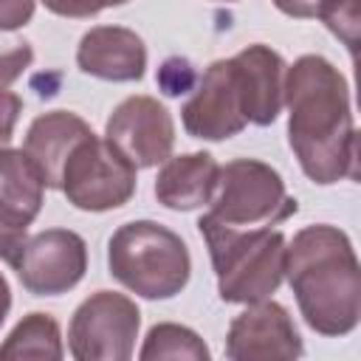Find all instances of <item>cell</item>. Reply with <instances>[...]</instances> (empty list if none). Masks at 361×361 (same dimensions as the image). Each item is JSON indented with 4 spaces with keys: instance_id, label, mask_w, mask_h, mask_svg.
<instances>
[{
    "instance_id": "cell-1",
    "label": "cell",
    "mask_w": 361,
    "mask_h": 361,
    "mask_svg": "<svg viewBox=\"0 0 361 361\" xmlns=\"http://www.w3.org/2000/svg\"><path fill=\"white\" fill-rule=\"evenodd\" d=\"M288 144L302 172L319 183L358 178V133L344 73L322 54H305L285 73Z\"/></svg>"
},
{
    "instance_id": "cell-2",
    "label": "cell",
    "mask_w": 361,
    "mask_h": 361,
    "mask_svg": "<svg viewBox=\"0 0 361 361\" xmlns=\"http://www.w3.org/2000/svg\"><path fill=\"white\" fill-rule=\"evenodd\" d=\"M285 279L299 313L319 336H347L361 319V265L338 226L313 223L285 248Z\"/></svg>"
},
{
    "instance_id": "cell-3",
    "label": "cell",
    "mask_w": 361,
    "mask_h": 361,
    "mask_svg": "<svg viewBox=\"0 0 361 361\" xmlns=\"http://www.w3.org/2000/svg\"><path fill=\"white\" fill-rule=\"evenodd\" d=\"M217 276V293L228 305L271 299L285 279L288 240L276 228H226L206 214L197 220Z\"/></svg>"
},
{
    "instance_id": "cell-4",
    "label": "cell",
    "mask_w": 361,
    "mask_h": 361,
    "mask_svg": "<svg viewBox=\"0 0 361 361\" xmlns=\"http://www.w3.org/2000/svg\"><path fill=\"white\" fill-rule=\"evenodd\" d=\"M107 268L141 299H172L192 276V257L180 234L155 220H130L107 240Z\"/></svg>"
},
{
    "instance_id": "cell-5",
    "label": "cell",
    "mask_w": 361,
    "mask_h": 361,
    "mask_svg": "<svg viewBox=\"0 0 361 361\" xmlns=\"http://www.w3.org/2000/svg\"><path fill=\"white\" fill-rule=\"evenodd\" d=\"M299 212L282 175L257 158H234L220 166L217 192L206 217L226 228H268Z\"/></svg>"
},
{
    "instance_id": "cell-6",
    "label": "cell",
    "mask_w": 361,
    "mask_h": 361,
    "mask_svg": "<svg viewBox=\"0 0 361 361\" xmlns=\"http://www.w3.org/2000/svg\"><path fill=\"white\" fill-rule=\"evenodd\" d=\"M135 166L102 135H85L68 155L59 178V192L82 212L121 209L138 186Z\"/></svg>"
},
{
    "instance_id": "cell-7",
    "label": "cell",
    "mask_w": 361,
    "mask_h": 361,
    "mask_svg": "<svg viewBox=\"0 0 361 361\" xmlns=\"http://www.w3.org/2000/svg\"><path fill=\"white\" fill-rule=\"evenodd\" d=\"M141 327L138 305L116 290L90 293L71 316L68 350L76 361H127Z\"/></svg>"
},
{
    "instance_id": "cell-8",
    "label": "cell",
    "mask_w": 361,
    "mask_h": 361,
    "mask_svg": "<svg viewBox=\"0 0 361 361\" xmlns=\"http://www.w3.org/2000/svg\"><path fill=\"white\" fill-rule=\"evenodd\" d=\"M195 93L180 107L183 130L200 141H226L248 127L243 110V90L231 59H214L197 76Z\"/></svg>"
},
{
    "instance_id": "cell-9",
    "label": "cell",
    "mask_w": 361,
    "mask_h": 361,
    "mask_svg": "<svg viewBox=\"0 0 361 361\" xmlns=\"http://www.w3.org/2000/svg\"><path fill=\"white\" fill-rule=\"evenodd\" d=\"M104 138L135 166L149 169L164 164L175 147L172 113L152 96H127L104 124Z\"/></svg>"
},
{
    "instance_id": "cell-10",
    "label": "cell",
    "mask_w": 361,
    "mask_h": 361,
    "mask_svg": "<svg viewBox=\"0 0 361 361\" xmlns=\"http://www.w3.org/2000/svg\"><path fill=\"white\" fill-rule=\"evenodd\" d=\"M14 271L31 296L68 293L87 271V243L71 228H45L25 240Z\"/></svg>"
},
{
    "instance_id": "cell-11",
    "label": "cell",
    "mask_w": 361,
    "mask_h": 361,
    "mask_svg": "<svg viewBox=\"0 0 361 361\" xmlns=\"http://www.w3.org/2000/svg\"><path fill=\"white\" fill-rule=\"evenodd\" d=\"M305 353L302 336L285 305L274 299L251 302L237 313L226 333V355L231 361H268L299 358Z\"/></svg>"
},
{
    "instance_id": "cell-12",
    "label": "cell",
    "mask_w": 361,
    "mask_h": 361,
    "mask_svg": "<svg viewBox=\"0 0 361 361\" xmlns=\"http://www.w3.org/2000/svg\"><path fill=\"white\" fill-rule=\"evenodd\" d=\"M243 90V110L248 124L268 127L285 107V73L288 62L271 45L254 42L231 56Z\"/></svg>"
},
{
    "instance_id": "cell-13",
    "label": "cell",
    "mask_w": 361,
    "mask_h": 361,
    "mask_svg": "<svg viewBox=\"0 0 361 361\" xmlns=\"http://www.w3.org/2000/svg\"><path fill=\"white\" fill-rule=\"evenodd\" d=\"M82 73L104 82H138L147 71L144 39L124 25H96L82 34L76 48Z\"/></svg>"
},
{
    "instance_id": "cell-14",
    "label": "cell",
    "mask_w": 361,
    "mask_h": 361,
    "mask_svg": "<svg viewBox=\"0 0 361 361\" xmlns=\"http://www.w3.org/2000/svg\"><path fill=\"white\" fill-rule=\"evenodd\" d=\"M90 133H93L90 124L71 110H51V113L37 116L28 124L23 152L39 172L45 189H59V178H62V166L68 155Z\"/></svg>"
},
{
    "instance_id": "cell-15",
    "label": "cell",
    "mask_w": 361,
    "mask_h": 361,
    "mask_svg": "<svg viewBox=\"0 0 361 361\" xmlns=\"http://www.w3.org/2000/svg\"><path fill=\"white\" fill-rule=\"evenodd\" d=\"M220 180V164L212 152L169 155L155 178V200L172 212H192L209 206Z\"/></svg>"
},
{
    "instance_id": "cell-16",
    "label": "cell",
    "mask_w": 361,
    "mask_h": 361,
    "mask_svg": "<svg viewBox=\"0 0 361 361\" xmlns=\"http://www.w3.org/2000/svg\"><path fill=\"white\" fill-rule=\"evenodd\" d=\"M45 183L23 149H0V223L28 231L42 209Z\"/></svg>"
},
{
    "instance_id": "cell-17",
    "label": "cell",
    "mask_w": 361,
    "mask_h": 361,
    "mask_svg": "<svg viewBox=\"0 0 361 361\" xmlns=\"http://www.w3.org/2000/svg\"><path fill=\"white\" fill-rule=\"evenodd\" d=\"M65 355L62 347V330L59 322L51 313L34 310L23 316L14 330L6 336L0 344V358L3 361H23V358H37V361H56Z\"/></svg>"
},
{
    "instance_id": "cell-18",
    "label": "cell",
    "mask_w": 361,
    "mask_h": 361,
    "mask_svg": "<svg viewBox=\"0 0 361 361\" xmlns=\"http://www.w3.org/2000/svg\"><path fill=\"white\" fill-rule=\"evenodd\" d=\"M209 347L203 344V338L186 327V324H175V322H158L149 327L138 358L141 361H155V358H192V361H209Z\"/></svg>"
},
{
    "instance_id": "cell-19",
    "label": "cell",
    "mask_w": 361,
    "mask_h": 361,
    "mask_svg": "<svg viewBox=\"0 0 361 361\" xmlns=\"http://www.w3.org/2000/svg\"><path fill=\"white\" fill-rule=\"evenodd\" d=\"M316 17L327 25L333 37H338L350 54L358 48V25H361V0H322Z\"/></svg>"
},
{
    "instance_id": "cell-20",
    "label": "cell",
    "mask_w": 361,
    "mask_h": 361,
    "mask_svg": "<svg viewBox=\"0 0 361 361\" xmlns=\"http://www.w3.org/2000/svg\"><path fill=\"white\" fill-rule=\"evenodd\" d=\"M34 62L31 42L11 37V31H0V93H6Z\"/></svg>"
},
{
    "instance_id": "cell-21",
    "label": "cell",
    "mask_w": 361,
    "mask_h": 361,
    "mask_svg": "<svg viewBox=\"0 0 361 361\" xmlns=\"http://www.w3.org/2000/svg\"><path fill=\"white\" fill-rule=\"evenodd\" d=\"M197 85V71L183 56H169L158 68V87L164 96H183Z\"/></svg>"
},
{
    "instance_id": "cell-22",
    "label": "cell",
    "mask_w": 361,
    "mask_h": 361,
    "mask_svg": "<svg viewBox=\"0 0 361 361\" xmlns=\"http://www.w3.org/2000/svg\"><path fill=\"white\" fill-rule=\"evenodd\" d=\"M127 0H42V6L56 14V17H73V20H85V17H96L110 6H124Z\"/></svg>"
},
{
    "instance_id": "cell-23",
    "label": "cell",
    "mask_w": 361,
    "mask_h": 361,
    "mask_svg": "<svg viewBox=\"0 0 361 361\" xmlns=\"http://www.w3.org/2000/svg\"><path fill=\"white\" fill-rule=\"evenodd\" d=\"M20 113H23V99L11 90L0 93V149H6L11 144Z\"/></svg>"
},
{
    "instance_id": "cell-24",
    "label": "cell",
    "mask_w": 361,
    "mask_h": 361,
    "mask_svg": "<svg viewBox=\"0 0 361 361\" xmlns=\"http://www.w3.org/2000/svg\"><path fill=\"white\" fill-rule=\"evenodd\" d=\"M34 17V0H0V31H17Z\"/></svg>"
},
{
    "instance_id": "cell-25",
    "label": "cell",
    "mask_w": 361,
    "mask_h": 361,
    "mask_svg": "<svg viewBox=\"0 0 361 361\" xmlns=\"http://www.w3.org/2000/svg\"><path fill=\"white\" fill-rule=\"evenodd\" d=\"M25 240H28V231L23 228H11L6 223H0V259L11 268H17L20 257H23V248H25Z\"/></svg>"
},
{
    "instance_id": "cell-26",
    "label": "cell",
    "mask_w": 361,
    "mask_h": 361,
    "mask_svg": "<svg viewBox=\"0 0 361 361\" xmlns=\"http://www.w3.org/2000/svg\"><path fill=\"white\" fill-rule=\"evenodd\" d=\"M282 14H288V17H296V20H310V17H316V11H319V6H322V0H271Z\"/></svg>"
},
{
    "instance_id": "cell-27",
    "label": "cell",
    "mask_w": 361,
    "mask_h": 361,
    "mask_svg": "<svg viewBox=\"0 0 361 361\" xmlns=\"http://www.w3.org/2000/svg\"><path fill=\"white\" fill-rule=\"evenodd\" d=\"M8 310H11V288H8V279L0 274V327L8 316Z\"/></svg>"
},
{
    "instance_id": "cell-28",
    "label": "cell",
    "mask_w": 361,
    "mask_h": 361,
    "mask_svg": "<svg viewBox=\"0 0 361 361\" xmlns=\"http://www.w3.org/2000/svg\"><path fill=\"white\" fill-rule=\"evenodd\" d=\"M226 3H234V0H226Z\"/></svg>"
}]
</instances>
